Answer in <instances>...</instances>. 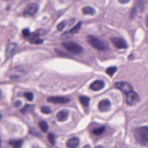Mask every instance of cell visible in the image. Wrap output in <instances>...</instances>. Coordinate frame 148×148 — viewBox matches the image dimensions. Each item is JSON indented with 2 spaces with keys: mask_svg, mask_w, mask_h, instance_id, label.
Returning a JSON list of instances; mask_svg holds the SVG:
<instances>
[{
  "mask_svg": "<svg viewBox=\"0 0 148 148\" xmlns=\"http://www.w3.org/2000/svg\"><path fill=\"white\" fill-rule=\"evenodd\" d=\"M41 110H42V112H43L44 114H46L51 113V109L49 107H46V106H44V107H42Z\"/></svg>",
  "mask_w": 148,
  "mask_h": 148,
  "instance_id": "cb8c5ba5",
  "label": "cell"
},
{
  "mask_svg": "<svg viewBox=\"0 0 148 148\" xmlns=\"http://www.w3.org/2000/svg\"><path fill=\"white\" fill-rule=\"evenodd\" d=\"M81 22H79L78 24H76V25L75 26V27H73L70 30H69V33H76V32H78L79 31V30H80V28H81Z\"/></svg>",
  "mask_w": 148,
  "mask_h": 148,
  "instance_id": "44dd1931",
  "label": "cell"
},
{
  "mask_svg": "<svg viewBox=\"0 0 148 148\" xmlns=\"http://www.w3.org/2000/svg\"><path fill=\"white\" fill-rule=\"evenodd\" d=\"M39 126H40V128L42 129V131L44 132V133H47L48 132V129H49V126L48 124L44 121V120H42L39 122Z\"/></svg>",
  "mask_w": 148,
  "mask_h": 148,
  "instance_id": "2e32d148",
  "label": "cell"
},
{
  "mask_svg": "<svg viewBox=\"0 0 148 148\" xmlns=\"http://www.w3.org/2000/svg\"><path fill=\"white\" fill-rule=\"evenodd\" d=\"M115 87L126 94L133 90V86L128 81H118L115 83Z\"/></svg>",
  "mask_w": 148,
  "mask_h": 148,
  "instance_id": "5b68a950",
  "label": "cell"
},
{
  "mask_svg": "<svg viewBox=\"0 0 148 148\" xmlns=\"http://www.w3.org/2000/svg\"><path fill=\"white\" fill-rule=\"evenodd\" d=\"M65 26H66V24H65V22H61V23H60L58 25H57V30H62L63 29L65 28Z\"/></svg>",
  "mask_w": 148,
  "mask_h": 148,
  "instance_id": "d4e9b609",
  "label": "cell"
},
{
  "mask_svg": "<svg viewBox=\"0 0 148 148\" xmlns=\"http://www.w3.org/2000/svg\"><path fill=\"white\" fill-rule=\"evenodd\" d=\"M145 0H136V7L138 8V11L140 12H143L144 8H145Z\"/></svg>",
  "mask_w": 148,
  "mask_h": 148,
  "instance_id": "9a60e30c",
  "label": "cell"
},
{
  "mask_svg": "<svg viewBox=\"0 0 148 148\" xmlns=\"http://www.w3.org/2000/svg\"><path fill=\"white\" fill-rule=\"evenodd\" d=\"M62 46L66 49V50H68L69 52L72 53V54H75V55H79L81 54L84 50L83 48L79 45L76 43H74V42H67V43H63Z\"/></svg>",
  "mask_w": 148,
  "mask_h": 148,
  "instance_id": "3957f363",
  "label": "cell"
},
{
  "mask_svg": "<svg viewBox=\"0 0 148 148\" xmlns=\"http://www.w3.org/2000/svg\"><path fill=\"white\" fill-rule=\"evenodd\" d=\"M104 131H105V126H100V128H98L93 130V133L95 135H100L104 133Z\"/></svg>",
  "mask_w": 148,
  "mask_h": 148,
  "instance_id": "ffe728a7",
  "label": "cell"
},
{
  "mask_svg": "<svg viewBox=\"0 0 148 148\" xmlns=\"http://www.w3.org/2000/svg\"><path fill=\"white\" fill-rule=\"evenodd\" d=\"M87 40L89 42V44L94 49L100 50V51H104L108 49V45L106 44L104 42H102L101 40H100L99 38L94 36H88Z\"/></svg>",
  "mask_w": 148,
  "mask_h": 148,
  "instance_id": "7a4b0ae2",
  "label": "cell"
},
{
  "mask_svg": "<svg viewBox=\"0 0 148 148\" xmlns=\"http://www.w3.org/2000/svg\"><path fill=\"white\" fill-rule=\"evenodd\" d=\"M23 36H25V37H29L30 36V30L29 29H24V30H23Z\"/></svg>",
  "mask_w": 148,
  "mask_h": 148,
  "instance_id": "4316f807",
  "label": "cell"
},
{
  "mask_svg": "<svg viewBox=\"0 0 148 148\" xmlns=\"http://www.w3.org/2000/svg\"><path fill=\"white\" fill-rule=\"evenodd\" d=\"M82 12H83V14H85V15H94L95 13V11L92 7L86 6V7H84L82 9Z\"/></svg>",
  "mask_w": 148,
  "mask_h": 148,
  "instance_id": "5bb4252c",
  "label": "cell"
},
{
  "mask_svg": "<svg viewBox=\"0 0 148 148\" xmlns=\"http://www.w3.org/2000/svg\"><path fill=\"white\" fill-rule=\"evenodd\" d=\"M145 24H146V26L148 27V16H147V17H146V21H145Z\"/></svg>",
  "mask_w": 148,
  "mask_h": 148,
  "instance_id": "f546056e",
  "label": "cell"
},
{
  "mask_svg": "<svg viewBox=\"0 0 148 148\" xmlns=\"http://www.w3.org/2000/svg\"><path fill=\"white\" fill-rule=\"evenodd\" d=\"M47 100L49 102L56 103V104H66L70 101L69 99H68L66 97H61V96H52V97L48 98Z\"/></svg>",
  "mask_w": 148,
  "mask_h": 148,
  "instance_id": "ba28073f",
  "label": "cell"
},
{
  "mask_svg": "<svg viewBox=\"0 0 148 148\" xmlns=\"http://www.w3.org/2000/svg\"><path fill=\"white\" fill-rule=\"evenodd\" d=\"M98 108H99L100 111H101V112L108 111L111 108V102L108 100H102L99 102Z\"/></svg>",
  "mask_w": 148,
  "mask_h": 148,
  "instance_id": "9c48e42d",
  "label": "cell"
},
{
  "mask_svg": "<svg viewBox=\"0 0 148 148\" xmlns=\"http://www.w3.org/2000/svg\"><path fill=\"white\" fill-rule=\"evenodd\" d=\"M126 103L129 106H134L139 102V96L136 92L132 90L128 93H126Z\"/></svg>",
  "mask_w": 148,
  "mask_h": 148,
  "instance_id": "277c9868",
  "label": "cell"
},
{
  "mask_svg": "<svg viewBox=\"0 0 148 148\" xmlns=\"http://www.w3.org/2000/svg\"><path fill=\"white\" fill-rule=\"evenodd\" d=\"M89 100L90 99L87 96H81L80 97V101L84 106V107H88L89 104Z\"/></svg>",
  "mask_w": 148,
  "mask_h": 148,
  "instance_id": "e0dca14e",
  "label": "cell"
},
{
  "mask_svg": "<svg viewBox=\"0 0 148 148\" xmlns=\"http://www.w3.org/2000/svg\"><path fill=\"white\" fill-rule=\"evenodd\" d=\"M10 145L14 146V147H20L21 145H23V140H11L10 141Z\"/></svg>",
  "mask_w": 148,
  "mask_h": 148,
  "instance_id": "ac0fdd59",
  "label": "cell"
},
{
  "mask_svg": "<svg viewBox=\"0 0 148 148\" xmlns=\"http://www.w3.org/2000/svg\"><path fill=\"white\" fill-rule=\"evenodd\" d=\"M32 110H33V106H31V105H26L24 108L21 109V112H22L23 114H28V113L31 112Z\"/></svg>",
  "mask_w": 148,
  "mask_h": 148,
  "instance_id": "d6986e66",
  "label": "cell"
},
{
  "mask_svg": "<svg viewBox=\"0 0 148 148\" xmlns=\"http://www.w3.org/2000/svg\"><path fill=\"white\" fill-rule=\"evenodd\" d=\"M20 105H21V101H17L16 102V107H19Z\"/></svg>",
  "mask_w": 148,
  "mask_h": 148,
  "instance_id": "f1b7e54d",
  "label": "cell"
},
{
  "mask_svg": "<svg viewBox=\"0 0 148 148\" xmlns=\"http://www.w3.org/2000/svg\"><path fill=\"white\" fill-rule=\"evenodd\" d=\"M136 140L141 145L148 144V126H140L134 132Z\"/></svg>",
  "mask_w": 148,
  "mask_h": 148,
  "instance_id": "6da1fadb",
  "label": "cell"
},
{
  "mask_svg": "<svg viewBox=\"0 0 148 148\" xmlns=\"http://www.w3.org/2000/svg\"><path fill=\"white\" fill-rule=\"evenodd\" d=\"M48 139H49V141L51 143V145H54L55 143H56V136H55V134L52 133H50L48 134Z\"/></svg>",
  "mask_w": 148,
  "mask_h": 148,
  "instance_id": "603a6c76",
  "label": "cell"
},
{
  "mask_svg": "<svg viewBox=\"0 0 148 148\" xmlns=\"http://www.w3.org/2000/svg\"><path fill=\"white\" fill-rule=\"evenodd\" d=\"M111 42L113 43V44L118 49H126V47H128L126 42L124 39L120 38V37H112Z\"/></svg>",
  "mask_w": 148,
  "mask_h": 148,
  "instance_id": "52a82bcc",
  "label": "cell"
},
{
  "mask_svg": "<svg viewBox=\"0 0 148 148\" xmlns=\"http://www.w3.org/2000/svg\"><path fill=\"white\" fill-rule=\"evenodd\" d=\"M129 1H130V0H119V2L120 4H128Z\"/></svg>",
  "mask_w": 148,
  "mask_h": 148,
  "instance_id": "83f0119b",
  "label": "cell"
},
{
  "mask_svg": "<svg viewBox=\"0 0 148 148\" xmlns=\"http://www.w3.org/2000/svg\"><path fill=\"white\" fill-rule=\"evenodd\" d=\"M16 49H17V44H15V43L9 44L6 47V57L10 58L12 56V54L14 53Z\"/></svg>",
  "mask_w": 148,
  "mask_h": 148,
  "instance_id": "8fae6325",
  "label": "cell"
},
{
  "mask_svg": "<svg viewBox=\"0 0 148 148\" xmlns=\"http://www.w3.org/2000/svg\"><path fill=\"white\" fill-rule=\"evenodd\" d=\"M105 86V83L103 81H100V80H97V81H94L91 85H90V89L91 90H94V91H99V90H101Z\"/></svg>",
  "mask_w": 148,
  "mask_h": 148,
  "instance_id": "30bf717a",
  "label": "cell"
},
{
  "mask_svg": "<svg viewBox=\"0 0 148 148\" xmlns=\"http://www.w3.org/2000/svg\"><path fill=\"white\" fill-rule=\"evenodd\" d=\"M80 143V140L78 138L76 137H72L71 139H69L68 141H67V146L69 147V148H75L76 146H78Z\"/></svg>",
  "mask_w": 148,
  "mask_h": 148,
  "instance_id": "4fadbf2b",
  "label": "cell"
},
{
  "mask_svg": "<svg viewBox=\"0 0 148 148\" xmlns=\"http://www.w3.org/2000/svg\"><path fill=\"white\" fill-rule=\"evenodd\" d=\"M116 71H117V68L116 67H109V68L107 69V73L110 76H113Z\"/></svg>",
  "mask_w": 148,
  "mask_h": 148,
  "instance_id": "7402d4cb",
  "label": "cell"
},
{
  "mask_svg": "<svg viewBox=\"0 0 148 148\" xmlns=\"http://www.w3.org/2000/svg\"><path fill=\"white\" fill-rule=\"evenodd\" d=\"M69 111L68 110H61L56 114V119L59 121H65L69 117Z\"/></svg>",
  "mask_w": 148,
  "mask_h": 148,
  "instance_id": "7c38bea8",
  "label": "cell"
},
{
  "mask_svg": "<svg viewBox=\"0 0 148 148\" xmlns=\"http://www.w3.org/2000/svg\"><path fill=\"white\" fill-rule=\"evenodd\" d=\"M24 96H25V97L28 99V100H30V101H31V100H33V94L30 93V92L25 93V94H24Z\"/></svg>",
  "mask_w": 148,
  "mask_h": 148,
  "instance_id": "484cf974",
  "label": "cell"
},
{
  "mask_svg": "<svg viewBox=\"0 0 148 148\" xmlns=\"http://www.w3.org/2000/svg\"><path fill=\"white\" fill-rule=\"evenodd\" d=\"M38 5L37 4H30L28 5L24 11V16H34L37 11H38Z\"/></svg>",
  "mask_w": 148,
  "mask_h": 148,
  "instance_id": "8992f818",
  "label": "cell"
}]
</instances>
